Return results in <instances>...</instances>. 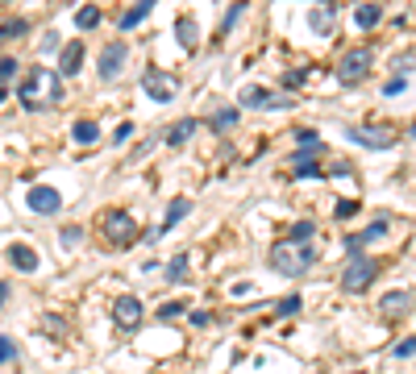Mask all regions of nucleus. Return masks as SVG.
Segmentation results:
<instances>
[{"label":"nucleus","mask_w":416,"mask_h":374,"mask_svg":"<svg viewBox=\"0 0 416 374\" xmlns=\"http://www.w3.org/2000/svg\"><path fill=\"white\" fill-rule=\"evenodd\" d=\"M4 258H8V266L21 271V275H33V271H38V250L25 246V241H13V246L4 250Z\"/></svg>","instance_id":"nucleus-12"},{"label":"nucleus","mask_w":416,"mask_h":374,"mask_svg":"<svg viewBox=\"0 0 416 374\" xmlns=\"http://www.w3.org/2000/svg\"><path fill=\"white\" fill-rule=\"evenodd\" d=\"M300 308H304V300H300V296H283V300L275 304V312H279V316H296Z\"/></svg>","instance_id":"nucleus-28"},{"label":"nucleus","mask_w":416,"mask_h":374,"mask_svg":"<svg viewBox=\"0 0 416 374\" xmlns=\"http://www.w3.org/2000/svg\"><path fill=\"white\" fill-rule=\"evenodd\" d=\"M17 75V58H0V87Z\"/></svg>","instance_id":"nucleus-36"},{"label":"nucleus","mask_w":416,"mask_h":374,"mask_svg":"<svg viewBox=\"0 0 416 374\" xmlns=\"http://www.w3.org/2000/svg\"><path fill=\"white\" fill-rule=\"evenodd\" d=\"M229 125H238V108H217L208 117V129H217V133H225Z\"/></svg>","instance_id":"nucleus-27"},{"label":"nucleus","mask_w":416,"mask_h":374,"mask_svg":"<svg viewBox=\"0 0 416 374\" xmlns=\"http://www.w3.org/2000/svg\"><path fill=\"white\" fill-rule=\"evenodd\" d=\"M416 354V333L413 337H404V341H396V346H392V358H413Z\"/></svg>","instance_id":"nucleus-30"},{"label":"nucleus","mask_w":416,"mask_h":374,"mask_svg":"<svg viewBox=\"0 0 416 374\" xmlns=\"http://www.w3.org/2000/svg\"><path fill=\"white\" fill-rule=\"evenodd\" d=\"M4 300H8V283L0 279V308H4Z\"/></svg>","instance_id":"nucleus-43"},{"label":"nucleus","mask_w":416,"mask_h":374,"mask_svg":"<svg viewBox=\"0 0 416 374\" xmlns=\"http://www.w3.org/2000/svg\"><path fill=\"white\" fill-rule=\"evenodd\" d=\"M346 137H354L367 150H392L396 146V129L392 125H367V129H346Z\"/></svg>","instance_id":"nucleus-7"},{"label":"nucleus","mask_w":416,"mask_h":374,"mask_svg":"<svg viewBox=\"0 0 416 374\" xmlns=\"http://www.w3.org/2000/svg\"><path fill=\"white\" fill-rule=\"evenodd\" d=\"M179 312H183V300H167V304L158 308V321H175Z\"/></svg>","instance_id":"nucleus-32"},{"label":"nucleus","mask_w":416,"mask_h":374,"mask_svg":"<svg viewBox=\"0 0 416 374\" xmlns=\"http://www.w3.org/2000/svg\"><path fill=\"white\" fill-rule=\"evenodd\" d=\"M58 241H63V246H79V241H83V229H79V225H67V229L58 233Z\"/></svg>","instance_id":"nucleus-31"},{"label":"nucleus","mask_w":416,"mask_h":374,"mask_svg":"<svg viewBox=\"0 0 416 374\" xmlns=\"http://www.w3.org/2000/svg\"><path fill=\"white\" fill-rule=\"evenodd\" d=\"M25 33H29V21H25V17H8V21H0V42L25 37Z\"/></svg>","instance_id":"nucleus-23"},{"label":"nucleus","mask_w":416,"mask_h":374,"mask_svg":"<svg viewBox=\"0 0 416 374\" xmlns=\"http://www.w3.org/2000/svg\"><path fill=\"white\" fill-rule=\"evenodd\" d=\"M238 104H246V108H292V96H279V92H271L263 83H246Z\"/></svg>","instance_id":"nucleus-6"},{"label":"nucleus","mask_w":416,"mask_h":374,"mask_svg":"<svg viewBox=\"0 0 416 374\" xmlns=\"http://www.w3.org/2000/svg\"><path fill=\"white\" fill-rule=\"evenodd\" d=\"M104 237H108L113 246H129V241L138 237V221H133V212H125V208H108V212H104Z\"/></svg>","instance_id":"nucleus-5"},{"label":"nucleus","mask_w":416,"mask_h":374,"mask_svg":"<svg viewBox=\"0 0 416 374\" xmlns=\"http://www.w3.org/2000/svg\"><path fill=\"white\" fill-rule=\"evenodd\" d=\"M129 137H133V125H129V121H121V125H117V133H113V142L121 146V142H129Z\"/></svg>","instance_id":"nucleus-39"},{"label":"nucleus","mask_w":416,"mask_h":374,"mask_svg":"<svg viewBox=\"0 0 416 374\" xmlns=\"http://www.w3.org/2000/svg\"><path fill=\"white\" fill-rule=\"evenodd\" d=\"M125 58H129V46H125L121 37H113V42L100 50V79H104V83H108V79H117Z\"/></svg>","instance_id":"nucleus-11"},{"label":"nucleus","mask_w":416,"mask_h":374,"mask_svg":"<svg viewBox=\"0 0 416 374\" xmlns=\"http://www.w3.org/2000/svg\"><path fill=\"white\" fill-rule=\"evenodd\" d=\"M58 79H63L58 71L33 67V71L17 83L21 104H25V108H50V104H58V100H63V83H58Z\"/></svg>","instance_id":"nucleus-1"},{"label":"nucleus","mask_w":416,"mask_h":374,"mask_svg":"<svg viewBox=\"0 0 416 374\" xmlns=\"http://www.w3.org/2000/svg\"><path fill=\"white\" fill-rule=\"evenodd\" d=\"M371 62H375V54H371L367 46H354V50H346V54H342V62H338V79H342L346 87H354V83H363V79H367Z\"/></svg>","instance_id":"nucleus-3"},{"label":"nucleus","mask_w":416,"mask_h":374,"mask_svg":"<svg viewBox=\"0 0 416 374\" xmlns=\"http://www.w3.org/2000/svg\"><path fill=\"white\" fill-rule=\"evenodd\" d=\"M313 233H317V225H313V221H300V225L292 229V241H300V246H308V241H313Z\"/></svg>","instance_id":"nucleus-29"},{"label":"nucleus","mask_w":416,"mask_h":374,"mask_svg":"<svg viewBox=\"0 0 416 374\" xmlns=\"http://www.w3.org/2000/svg\"><path fill=\"white\" fill-rule=\"evenodd\" d=\"M175 33H179V46H183V50H196V21H192V17H179V21H175Z\"/></svg>","instance_id":"nucleus-25"},{"label":"nucleus","mask_w":416,"mask_h":374,"mask_svg":"<svg viewBox=\"0 0 416 374\" xmlns=\"http://www.w3.org/2000/svg\"><path fill=\"white\" fill-rule=\"evenodd\" d=\"M79 62H83V42H67L58 50V75H75Z\"/></svg>","instance_id":"nucleus-16"},{"label":"nucleus","mask_w":416,"mask_h":374,"mask_svg":"<svg viewBox=\"0 0 416 374\" xmlns=\"http://www.w3.org/2000/svg\"><path fill=\"white\" fill-rule=\"evenodd\" d=\"M196 129H200V121H196V117H183V121H175V125L163 133V142H167V146H183Z\"/></svg>","instance_id":"nucleus-17"},{"label":"nucleus","mask_w":416,"mask_h":374,"mask_svg":"<svg viewBox=\"0 0 416 374\" xmlns=\"http://www.w3.org/2000/svg\"><path fill=\"white\" fill-rule=\"evenodd\" d=\"M404 87H408V83H404V75H396V79H388V83H383V96H400Z\"/></svg>","instance_id":"nucleus-37"},{"label":"nucleus","mask_w":416,"mask_h":374,"mask_svg":"<svg viewBox=\"0 0 416 374\" xmlns=\"http://www.w3.org/2000/svg\"><path fill=\"white\" fill-rule=\"evenodd\" d=\"M13 358H17V341L0 333V366H4V362H13Z\"/></svg>","instance_id":"nucleus-33"},{"label":"nucleus","mask_w":416,"mask_h":374,"mask_svg":"<svg viewBox=\"0 0 416 374\" xmlns=\"http://www.w3.org/2000/svg\"><path fill=\"white\" fill-rule=\"evenodd\" d=\"M350 374H367V371H350Z\"/></svg>","instance_id":"nucleus-45"},{"label":"nucleus","mask_w":416,"mask_h":374,"mask_svg":"<svg viewBox=\"0 0 416 374\" xmlns=\"http://www.w3.org/2000/svg\"><path fill=\"white\" fill-rule=\"evenodd\" d=\"M350 216H358V204L354 200H338V221H350Z\"/></svg>","instance_id":"nucleus-35"},{"label":"nucleus","mask_w":416,"mask_h":374,"mask_svg":"<svg viewBox=\"0 0 416 374\" xmlns=\"http://www.w3.org/2000/svg\"><path fill=\"white\" fill-rule=\"evenodd\" d=\"M267 262H271V271H279V275H288V279H296V275H304V271H313V262H317V250L313 246H300V241H275L271 250H267Z\"/></svg>","instance_id":"nucleus-2"},{"label":"nucleus","mask_w":416,"mask_h":374,"mask_svg":"<svg viewBox=\"0 0 416 374\" xmlns=\"http://www.w3.org/2000/svg\"><path fill=\"white\" fill-rule=\"evenodd\" d=\"M408 137H413V142H416V121H413V129H408Z\"/></svg>","instance_id":"nucleus-44"},{"label":"nucleus","mask_w":416,"mask_h":374,"mask_svg":"<svg viewBox=\"0 0 416 374\" xmlns=\"http://www.w3.org/2000/svg\"><path fill=\"white\" fill-rule=\"evenodd\" d=\"M113 321H117V329H138V321H142V300H138V296H121V300L113 304Z\"/></svg>","instance_id":"nucleus-13"},{"label":"nucleus","mask_w":416,"mask_h":374,"mask_svg":"<svg viewBox=\"0 0 416 374\" xmlns=\"http://www.w3.org/2000/svg\"><path fill=\"white\" fill-rule=\"evenodd\" d=\"M388 229H392V216H375V221H371L363 233H350V237H346V250H350V258H358V254H363L371 241H379Z\"/></svg>","instance_id":"nucleus-10"},{"label":"nucleus","mask_w":416,"mask_h":374,"mask_svg":"<svg viewBox=\"0 0 416 374\" xmlns=\"http://www.w3.org/2000/svg\"><path fill=\"white\" fill-rule=\"evenodd\" d=\"M329 175H338V179H346V175H350V162H346V158H338V162L329 167Z\"/></svg>","instance_id":"nucleus-41"},{"label":"nucleus","mask_w":416,"mask_h":374,"mask_svg":"<svg viewBox=\"0 0 416 374\" xmlns=\"http://www.w3.org/2000/svg\"><path fill=\"white\" fill-rule=\"evenodd\" d=\"M379 21H383V8H379V4H358V8H354V25H358V29H375Z\"/></svg>","instance_id":"nucleus-20"},{"label":"nucleus","mask_w":416,"mask_h":374,"mask_svg":"<svg viewBox=\"0 0 416 374\" xmlns=\"http://www.w3.org/2000/svg\"><path fill=\"white\" fill-rule=\"evenodd\" d=\"M375 275H379V262L367 258V254H358V258H350L346 271H342V291H367V287L375 283Z\"/></svg>","instance_id":"nucleus-4"},{"label":"nucleus","mask_w":416,"mask_h":374,"mask_svg":"<svg viewBox=\"0 0 416 374\" xmlns=\"http://www.w3.org/2000/svg\"><path fill=\"white\" fill-rule=\"evenodd\" d=\"M304 79H308V67H296V71H288V75H283V87H300Z\"/></svg>","instance_id":"nucleus-34"},{"label":"nucleus","mask_w":416,"mask_h":374,"mask_svg":"<svg viewBox=\"0 0 416 374\" xmlns=\"http://www.w3.org/2000/svg\"><path fill=\"white\" fill-rule=\"evenodd\" d=\"M188 212H192V200H183V196H179V200H171V208H167V216H163V225H158V229H163V233H171V229H175Z\"/></svg>","instance_id":"nucleus-19"},{"label":"nucleus","mask_w":416,"mask_h":374,"mask_svg":"<svg viewBox=\"0 0 416 374\" xmlns=\"http://www.w3.org/2000/svg\"><path fill=\"white\" fill-rule=\"evenodd\" d=\"M150 12H154V0H142L138 8H129V12H121V29L129 33V29H133V25H142V21H146Z\"/></svg>","instance_id":"nucleus-21"},{"label":"nucleus","mask_w":416,"mask_h":374,"mask_svg":"<svg viewBox=\"0 0 416 374\" xmlns=\"http://www.w3.org/2000/svg\"><path fill=\"white\" fill-rule=\"evenodd\" d=\"M379 312H383L388 321L408 316V312H413V291H404V287H400V291H388V296L379 300Z\"/></svg>","instance_id":"nucleus-14"},{"label":"nucleus","mask_w":416,"mask_h":374,"mask_svg":"<svg viewBox=\"0 0 416 374\" xmlns=\"http://www.w3.org/2000/svg\"><path fill=\"white\" fill-rule=\"evenodd\" d=\"M308 25H313V33H333V25H338V4H317V8L308 12Z\"/></svg>","instance_id":"nucleus-15"},{"label":"nucleus","mask_w":416,"mask_h":374,"mask_svg":"<svg viewBox=\"0 0 416 374\" xmlns=\"http://www.w3.org/2000/svg\"><path fill=\"white\" fill-rule=\"evenodd\" d=\"M71 137H75L79 146H92V142H100V125H96L92 117H79V121L71 125Z\"/></svg>","instance_id":"nucleus-18"},{"label":"nucleus","mask_w":416,"mask_h":374,"mask_svg":"<svg viewBox=\"0 0 416 374\" xmlns=\"http://www.w3.org/2000/svg\"><path fill=\"white\" fill-rule=\"evenodd\" d=\"M188 316H192V325H196V329H208V325H213V316H208V312H200V308H196V312H188Z\"/></svg>","instance_id":"nucleus-40"},{"label":"nucleus","mask_w":416,"mask_h":374,"mask_svg":"<svg viewBox=\"0 0 416 374\" xmlns=\"http://www.w3.org/2000/svg\"><path fill=\"white\" fill-rule=\"evenodd\" d=\"M96 25H100V4L75 8V29H96Z\"/></svg>","instance_id":"nucleus-24"},{"label":"nucleus","mask_w":416,"mask_h":374,"mask_svg":"<svg viewBox=\"0 0 416 374\" xmlns=\"http://www.w3.org/2000/svg\"><path fill=\"white\" fill-rule=\"evenodd\" d=\"M142 92H146L154 104H171V100H175V79H167L163 71L150 67V71H142Z\"/></svg>","instance_id":"nucleus-9"},{"label":"nucleus","mask_w":416,"mask_h":374,"mask_svg":"<svg viewBox=\"0 0 416 374\" xmlns=\"http://www.w3.org/2000/svg\"><path fill=\"white\" fill-rule=\"evenodd\" d=\"M188 262H192V258H188V250H183V254H175V258L167 262V279H171V283H188Z\"/></svg>","instance_id":"nucleus-26"},{"label":"nucleus","mask_w":416,"mask_h":374,"mask_svg":"<svg viewBox=\"0 0 416 374\" xmlns=\"http://www.w3.org/2000/svg\"><path fill=\"white\" fill-rule=\"evenodd\" d=\"M25 208H29L33 216H54V212L63 208V196H58V187H46V183H38V187H29V196H25Z\"/></svg>","instance_id":"nucleus-8"},{"label":"nucleus","mask_w":416,"mask_h":374,"mask_svg":"<svg viewBox=\"0 0 416 374\" xmlns=\"http://www.w3.org/2000/svg\"><path fill=\"white\" fill-rule=\"evenodd\" d=\"M42 50H58V33H46V37H42Z\"/></svg>","instance_id":"nucleus-42"},{"label":"nucleus","mask_w":416,"mask_h":374,"mask_svg":"<svg viewBox=\"0 0 416 374\" xmlns=\"http://www.w3.org/2000/svg\"><path fill=\"white\" fill-rule=\"evenodd\" d=\"M292 167H296V171H292L296 179H317V175H329V171H321V167H317V158H308V154H296V162H292Z\"/></svg>","instance_id":"nucleus-22"},{"label":"nucleus","mask_w":416,"mask_h":374,"mask_svg":"<svg viewBox=\"0 0 416 374\" xmlns=\"http://www.w3.org/2000/svg\"><path fill=\"white\" fill-rule=\"evenodd\" d=\"M238 17H242V4H233V8H225V17H221V33H225V29H229V25L238 21Z\"/></svg>","instance_id":"nucleus-38"}]
</instances>
